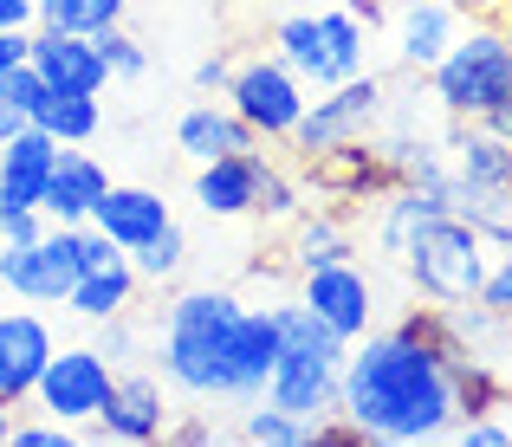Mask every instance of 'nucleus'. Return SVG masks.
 Segmentation results:
<instances>
[{
	"instance_id": "9d476101",
	"label": "nucleus",
	"mask_w": 512,
	"mask_h": 447,
	"mask_svg": "<svg viewBox=\"0 0 512 447\" xmlns=\"http://www.w3.org/2000/svg\"><path fill=\"white\" fill-rule=\"evenodd\" d=\"M72 247H78V227H59V221L26 247H0V286L26 298V305H65V292L78 279Z\"/></svg>"
},
{
	"instance_id": "2f4dec72",
	"label": "nucleus",
	"mask_w": 512,
	"mask_h": 447,
	"mask_svg": "<svg viewBox=\"0 0 512 447\" xmlns=\"http://www.w3.org/2000/svg\"><path fill=\"white\" fill-rule=\"evenodd\" d=\"M253 214H266V221H292L299 214V182H292L279 162H266L260 175V201H253Z\"/></svg>"
},
{
	"instance_id": "72a5a7b5",
	"label": "nucleus",
	"mask_w": 512,
	"mask_h": 447,
	"mask_svg": "<svg viewBox=\"0 0 512 447\" xmlns=\"http://www.w3.org/2000/svg\"><path fill=\"white\" fill-rule=\"evenodd\" d=\"M46 208H0V247H26V240L46 234Z\"/></svg>"
},
{
	"instance_id": "37998d69",
	"label": "nucleus",
	"mask_w": 512,
	"mask_h": 447,
	"mask_svg": "<svg viewBox=\"0 0 512 447\" xmlns=\"http://www.w3.org/2000/svg\"><path fill=\"white\" fill-rule=\"evenodd\" d=\"M7 26H33V0H0V33Z\"/></svg>"
},
{
	"instance_id": "e433bc0d",
	"label": "nucleus",
	"mask_w": 512,
	"mask_h": 447,
	"mask_svg": "<svg viewBox=\"0 0 512 447\" xmlns=\"http://www.w3.org/2000/svg\"><path fill=\"white\" fill-rule=\"evenodd\" d=\"M98 350L111 357V370H124V363H137V331H130V311H117V318H104V337Z\"/></svg>"
},
{
	"instance_id": "f03ea898",
	"label": "nucleus",
	"mask_w": 512,
	"mask_h": 447,
	"mask_svg": "<svg viewBox=\"0 0 512 447\" xmlns=\"http://www.w3.org/2000/svg\"><path fill=\"white\" fill-rule=\"evenodd\" d=\"M428 98L454 124L512 130V20H467L461 39L428 72Z\"/></svg>"
},
{
	"instance_id": "2eb2a0df",
	"label": "nucleus",
	"mask_w": 512,
	"mask_h": 447,
	"mask_svg": "<svg viewBox=\"0 0 512 447\" xmlns=\"http://www.w3.org/2000/svg\"><path fill=\"white\" fill-rule=\"evenodd\" d=\"M98 435L104 441H130V447L163 441L169 435L163 383H156V376H124V370H117L111 376V396H104V409H98Z\"/></svg>"
},
{
	"instance_id": "9b49d317",
	"label": "nucleus",
	"mask_w": 512,
	"mask_h": 447,
	"mask_svg": "<svg viewBox=\"0 0 512 447\" xmlns=\"http://www.w3.org/2000/svg\"><path fill=\"white\" fill-rule=\"evenodd\" d=\"M305 162V182L331 201H376L396 188V169H389L383 143L376 137H350V143H331L318 156H299Z\"/></svg>"
},
{
	"instance_id": "c756f323",
	"label": "nucleus",
	"mask_w": 512,
	"mask_h": 447,
	"mask_svg": "<svg viewBox=\"0 0 512 447\" xmlns=\"http://www.w3.org/2000/svg\"><path fill=\"white\" fill-rule=\"evenodd\" d=\"M130 266H137V279H150V286H169V279H182V266H188V240H182V227H163V234H150L137 253H130Z\"/></svg>"
},
{
	"instance_id": "5701e85b",
	"label": "nucleus",
	"mask_w": 512,
	"mask_h": 447,
	"mask_svg": "<svg viewBox=\"0 0 512 447\" xmlns=\"http://www.w3.org/2000/svg\"><path fill=\"white\" fill-rule=\"evenodd\" d=\"M448 214V188H428V182H396L383 195V214H376V247L383 253H409V240L422 234L428 221H441Z\"/></svg>"
},
{
	"instance_id": "de8ad7c7",
	"label": "nucleus",
	"mask_w": 512,
	"mask_h": 447,
	"mask_svg": "<svg viewBox=\"0 0 512 447\" xmlns=\"http://www.w3.org/2000/svg\"><path fill=\"white\" fill-rule=\"evenodd\" d=\"M506 143H512V130H506Z\"/></svg>"
},
{
	"instance_id": "20e7f679",
	"label": "nucleus",
	"mask_w": 512,
	"mask_h": 447,
	"mask_svg": "<svg viewBox=\"0 0 512 447\" xmlns=\"http://www.w3.org/2000/svg\"><path fill=\"white\" fill-rule=\"evenodd\" d=\"M240 298L234 292H182L156 324V363L182 396L208 402L221 396V350L240 324Z\"/></svg>"
},
{
	"instance_id": "423d86ee",
	"label": "nucleus",
	"mask_w": 512,
	"mask_h": 447,
	"mask_svg": "<svg viewBox=\"0 0 512 447\" xmlns=\"http://www.w3.org/2000/svg\"><path fill=\"white\" fill-rule=\"evenodd\" d=\"M273 46L305 85H344L363 72V20L350 7H325V13H286L273 26Z\"/></svg>"
},
{
	"instance_id": "7c9ffc66",
	"label": "nucleus",
	"mask_w": 512,
	"mask_h": 447,
	"mask_svg": "<svg viewBox=\"0 0 512 447\" xmlns=\"http://www.w3.org/2000/svg\"><path fill=\"white\" fill-rule=\"evenodd\" d=\"M91 39H98V52H104V65H111V78H143V72H150V52H143L137 39L124 33V20L104 26V33H91Z\"/></svg>"
},
{
	"instance_id": "412c9836",
	"label": "nucleus",
	"mask_w": 512,
	"mask_h": 447,
	"mask_svg": "<svg viewBox=\"0 0 512 447\" xmlns=\"http://www.w3.org/2000/svg\"><path fill=\"white\" fill-rule=\"evenodd\" d=\"M448 214H461L487 247H512V175H448Z\"/></svg>"
},
{
	"instance_id": "a878e982",
	"label": "nucleus",
	"mask_w": 512,
	"mask_h": 447,
	"mask_svg": "<svg viewBox=\"0 0 512 447\" xmlns=\"http://www.w3.org/2000/svg\"><path fill=\"white\" fill-rule=\"evenodd\" d=\"M292 266L299 273H312V266H331V260H350V227L338 214H292Z\"/></svg>"
},
{
	"instance_id": "79ce46f5",
	"label": "nucleus",
	"mask_w": 512,
	"mask_h": 447,
	"mask_svg": "<svg viewBox=\"0 0 512 447\" xmlns=\"http://www.w3.org/2000/svg\"><path fill=\"white\" fill-rule=\"evenodd\" d=\"M461 13H467V20H506L512 0H461Z\"/></svg>"
},
{
	"instance_id": "1a4fd4ad",
	"label": "nucleus",
	"mask_w": 512,
	"mask_h": 447,
	"mask_svg": "<svg viewBox=\"0 0 512 447\" xmlns=\"http://www.w3.org/2000/svg\"><path fill=\"white\" fill-rule=\"evenodd\" d=\"M111 357L98 344H72V350H52V363L39 370V389L33 402L52 415V422H98L104 396H111Z\"/></svg>"
},
{
	"instance_id": "c9c22d12",
	"label": "nucleus",
	"mask_w": 512,
	"mask_h": 447,
	"mask_svg": "<svg viewBox=\"0 0 512 447\" xmlns=\"http://www.w3.org/2000/svg\"><path fill=\"white\" fill-rule=\"evenodd\" d=\"M474 305H487L493 311V318H512V253H506V260H493L487 266V286H480V298H474Z\"/></svg>"
},
{
	"instance_id": "c85d7f7f",
	"label": "nucleus",
	"mask_w": 512,
	"mask_h": 447,
	"mask_svg": "<svg viewBox=\"0 0 512 447\" xmlns=\"http://www.w3.org/2000/svg\"><path fill=\"white\" fill-rule=\"evenodd\" d=\"M240 435L260 441V447H312V422H299V415H286L279 402H247V415H240Z\"/></svg>"
},
{
	"instance_id": "f257e3e1",
	"label": "nucleus",
	"mask_w": 512,
	"mask_h": 447,
	"mask_svg": "<svg viewBox=\"0 0 512 447\" xmlns=\"http://www.w3.org/2000/svg\"><path fill=\"white\" fill-rule=\"evenodd\" d=\"M448 305H422L389 331H363L344 350L338 376V415L363 441H441L461 422L441 337H448Z\"/></svg>"
},
{
	"instance_id": "ddd939ff",
	"label": "nucleus",
	"mask_w": 512,
	"mask_h": 447,
	"mask_svg": "<svg viewBox=\"0 0 512 447\" xmlns=\"http://www.w3.org/2000/svg\"><path fill=\"white\" fill-rule=\"evenodd\" d=\"M279 357V311H240L234 337L221 350V396L227 402H260L266 376Z\"/></svg>"
},
{
	"instance_id": "4be33fe9",
	"label": "nucleus",
	"mask_w": 512,
	"mask_h": 447,
	"mask_svg": "<svg viewBox=\"0 0 512 447\" xmlns=\"http://www.w3.org/2000/svg\"><path fill=\"white\" fill-rule=\"evenodd\" d=\"M169 221H175V214H169V201L156 195V188H117L111 182L98 195V208H91V227H104V234H111L124 253H137L143 240L163 234Z\"/></svg>"
},
{
	"instance_id": "f704fd0d",
	"label": "nucleus",
	"mask_w": 512,
	"mask_h": 447,
	"mask_svg": "<svg viewBox=\"0 0 512 447\" xmlns=\"http://www.w3.org/2000/svg\"><path fill=\"white\" fill-rule=\"evenodd\" d=\"M454 435H461L467 447H512V422H500V409L493 415H461Z\"/></svg>"
},
{
	"instance_id": "0eeeda50",
	"label": "nucleus",
	"mask_w": 512,
	"mask_h": 447,
	"mask_svg": "<svg viewBox=\"0 0 512 447\" xmlns=\"http://www.w3.org/2000/svg\"><path fill=\"white\" fill-rule=\"evenodd\" d=\"M227 104L253 124L260 143H286L312 98H305V78L273 52V59H240L234 65V78H227Z\"/></svg>"
},
{
	"instance_id": "a18cd8bd",
	"label": "nucleus",
	"mask_w": 512,
	"mask_h": 447,
	"mask_svg": "<svg viewBox=\"0 0 512 447\" xmlns=\"http://www.w3.org/2000/svg\"><path fill=\"white\" fill-rule=\"evenodd\" d=\"M175 441H214V428L208 422H182V428H169Z\"/></svg>"
},
{
	"instance_id": "b1692460",
	"label": "nucleus",
	"mask_w": 512,
	"mask_h": 447,
	"mask_svg": "<svg viewBox=\"0 0 512 447\" xmlns=\"http://www.w3.org/2000/svg\"><path fill=\"white\" fill-rule=\"evenodd\" d=\"M175 143H182L188 162H214V156H234V149H253V124L234 111V104H195V111H182V124H175Z\"/></svg>"
},
{
	"instance_id": "4c0bfd02",
	"label": "nucleus",
	"mask_w": 512,
	"mask_h": 447,
	"mask_svg": "<svg viewBox=\"0 0 512 447\" xmlns=\"http://www.w3.org/2000/svg\"><path fill=\"white\" fill-rule=\"evenodd\" d=\"M13 447H72V422H13V435H7Z\"/></svg>"
},
{
	"instance_id": "7ed1b4c3",
	"label": "nucleus",
	"mask_w": 512,
	"mask_h": 447,
	"mask_svg": "<svg viewBox=\"0 0 512 447\" xmlns=\"http://www.w3.org/2000/svg\"><path fill=\"white\" fill-rule=\"evenodd\" d=\"M279 311V357L266 376V402H279L286 415L318 428V415L338 409V376H344V337L318 318L312 305H273Z\"/></svg>"
},
{
	"instance_id": "58836bf2",
	"label": "nucleus",
	"mask_w": 512,
	"mask_h": 447,
	"mask_svg": "<svg viewBox=\"0 0 512 447\" xmlns=\"http://www.w3.org/2000/svg\"><path fill=\"white\" fill-rule=\"evenodd\" d=\"M26 59H33V26H7V33H0V78Z\"/></svg>"
},
{
	"instance_id": "dca6fc26",
	"label": "nucleus",
	"mask_w": 512,
	"mask_h": 447,
	"mask_svg": "<svg viewBox=\"0 0 512 447\" xmlns=\"http://www.w3.org/2000/svg\"><path fill=\"white\" fill-rule=\"evenodd\" d=\"M52 331L39 311H0V402H33L39 370L52 363Z\"/></svg>"
},
{
	"instance_id": "393cba45",
	"label": "nucleus",
	"mask_w": 512,
	"mask_h": 447,
	"mask_svg": "<svg viewBox=\"0 0 512 447\" xmlns=\"http://www.w3.org/2000/svg\"><path fill=\"white\" fill-rule=\"evenodd\" d=\"M137 286H143V279H137V266H130V253H124V260L98 266V273H78L72 292H65V305H72L78 318L104 324V318H117V311L137 305Z\"/></svg>"
},
{
	"instance_id": "6e6552de",
	"label": "nucleus",
	"mask_w": 512,
	"mask_h": 447,
	"mask_svg": "<svg viewBox=\"0 0 512 447\" xmlns=\"http://www.w3.org/2000/svg\"><path fill=\"white\" fill-rule=\"evenodd\" d=\"M376 117H383V78L357 72V78H344V85H325V98L305 104V117L292 124L286 143L299 149V156H318V149H331V143L370 137Z\"/></svg>"
},
{
	"instance_id": "a19ab883",
	"label": "nucleus",
	"mask_w": 512,
	"mask_h": 447,
	"mask_svg": "<svg viewBox=\"0 0 512 447\" xmlns=\"http://www.w3.org/2000/svg\"><path fill=\"white\" fill-rule=\"evenodd\" d=\"M26 124H33V117H26V111H20L13 98H0V143H7V137H20Z\"/></svg>"
},
{
	"instance_id": "cd10ccee",
	"label": "nucleus",
	"mask_w": 512,
	"mask_h": 447,
	"mask_svg": "<svg viewBox=\"0 0 512 447\" xmlns=\"http://www.w3.org/2000/svg\"><path fill=\"white\" fill-rule=\"evenodd\" d=\"M33 124H39V130H52L59 143H91V137H98V124H104V111H98V98H72V91H52V98L39 104Z\"/></svg>"
},
{
	"instance_id": "f3484780",
	"label": "nucleus",
	"mask_w": 512,
	"mask_h": 447,
	"mask_svg": "<svg viewBox=\"0 0 512 447\" xmlns=\"http://www.w3.org/2000/svg\"><path fill=\"white\" fill-rule=\"evenodd\" d=\"M266 149H234V156H214L201 162L195 175V201L201 214H214V221H234V214H253V201H260V175H266Z\"/></svg>"
},
{
	"instance_id": "49530a36",
	"label": "nucleus",
	"mask_w": 512,
	"mask_h": 447,
	"mask_svg": "<svg viewBox=\"0 0 512 447\" xmlns=\"http://www.w3.org/2000/svg\"><path fill=\"white\" fill-rule=\"evenodd\" d=\"M7 435H13V402H0V447H7Z\"/></svg>"
},
{
	"instance_id": "09e8293b",
	"label": "nucleus",
	"mask_w": 512,
	"mask_h": 447,
	"mask_svg": "<svg viewBox=\"0 0 512 447\" xmlns=\"http://www.w3.org/2000/svg\"><path fill=\"white\" fill-rule=\"evenodd\" d=\"M506 20H512V13H506Z\"/></svg>"
},
{
	"instance_id": "473e14b6",
	"label": "nucleus",
	"mask_w": 512,
	"mask_h": 447,
	"mask_svg": "<svg viewBox=\"0 0 512 447\" xmlns=\"http://www.w3.org/2000/svg\"><path fill=\"white\" fill-rule=\"evenodd\" d=\"M0 98H13V104H20L26 117H39V104H46L52 91H46V78L33 72V59H26V65H13V72L0 78Z\"/></svg>"
},
{
	"instance_id": "ea45409f",
	"label": "nucleus",
	"mask_w": 512,
	"mask_h": 447,
	"mask_svg": "<svg viewBox=\"0 0 512 447\" xmlns=\"http://www.w3.org/2000/svg\"><path fill=\"white\" fill-rule=\"evenodd\" d=\"M227 78H234V59H227V52H214V59L195 65V91H227Z\"/></svg>"
},
{
	"instance_id": "c03bdc74",
	"label": "nucleus",
	"mask_w": 512,
	"mask_h": 447,
	"mask_svg": "<svg viewBox=\"0 0 512 447\" xmlns=\"http://www.w3.org/2000/svg\"><path fill=\"white\" fill-rule=\"evenodd\" d=\"M344 7H350V13H357V20H363V26H376V20H383V0H344Z\"/></svg>"
},
{
	"instance_id": "bb28decb",
	"label": "nucleus",
	"mask_w": 512,
	"mask_h": 447,
	"mask_svg": "<svg viewBox=\"0 0 512 447\" xmlns=\"http://www.w3.org/2000/svg\"><path fill=\"white\" fill-rule=\"evenodd\" d=\"M33 20L52 33H104V26L124 20V0H33Z\"/></svg>"
},
{
	"instance_id": "a211bd4d",
	"label": "nucleus",
	"mask_w": 512,
	"mask_h": 447,
	"mask_svg": "<svg viewBox=\"0 0 512 447\" xmlns=\"http://www.w3.org/2000/svg\"><path fill=\"white\" fill-rule=\"evenodd\" d=\"M467 13L461 0H402V20H396V59L409 72H435L441 52L461 39Z\"/></svg>"
},
{
	"instance_id": "4468645a",
	"label": "nucleus",
	"mask_w": 512,
	"mask_h": 447,
	"mask_svg": "<svg viewBox=\"0 0 512 447\" xmlns=\"http://www.w3.org/2000/svg\"><path fill=\"white\" fill-rule=\"evenodd\" d=\"M33 72L46 78V91H72V98H98V91L111 85V65H104L98 39L52 33V26L33 33Z\"/></svg>"
},
{
	"instance_id": "f8f14e48",
	"label": "nucleus",
	"mask_w": 512,
	"mask_h": 447,
	"mask_svg": "<svg viewBox=\"0 0 512 447\" xmlns=\"http://www.w3.org/2000/svg\"><path fill=\"white\" fill-rule=\"evenodd\" d=\"M305 305L318 311V318L331 324V331L344 337V344H357L363 331L376 324V286H370V273H363L357 260H331V266H312L305 273Z\"/></svg>"
},
{
	"instance_id": "6ab92c4d",
	"label": "nucleus",
	"mask_w": 512,
	"mask_h": 447,
	"mask_svg": "<svg viewBox=\"0 0 512 447\" xmlns=\"http://www.w3.org/2000/svg\"><path fill=\"white\" fill-rule=\"evenodd\" d=\"M104 188H111L104 162L85 156L78 143H59V162H52V175H46V195H39V208H46V221L78 227V221H91V208H98Z\"/></svg>"
},
{
	"instance_id": "39448f33",
	"label": "nucleus",
	"mask_w": 512,
	"mask_h": 447,
	"mask_svg": "<svg viewBox=\"0 0 512 447\" xmlns=\"http://www.w3.org/2000/svg\"><path fill=\"white\" fill-rule=\"evenodd\" d=\"M487 266H493L487 240H480L461 214L428 221L422 234L409 240V253H402V273H409V286L422 292L428 305H474L480 286H487Z\"/></svg>"
},
{
	"instance_id": "aec40b11",
	"label": "nucleus",
	"mask_w": 512,
	"mask_h": 447,
	"mask_svg": "<svg viewBox=\"0 0 512 447\" xmlns=\"http://www.w3.org/2000/svg\"><path fill=\"white\" fill-rule=\"evenodd\" d=\"M52 162H59V137L39 124H26L20 137L0 143V208H39Z\"/></svg>"
}]
</instances>
